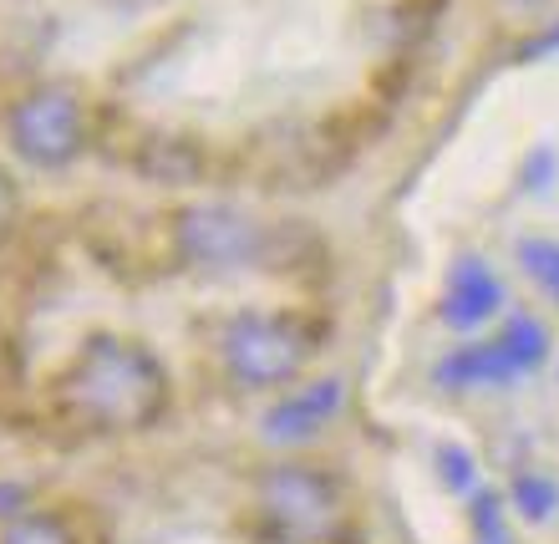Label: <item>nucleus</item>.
<instances>
[{
    "label": "nucleus",
    "mask_w": 559,
    "mask_h": 544,
    "mask_svg": "<svg viewBox=\"0 0 559 544\" xmlns=\"http://www.w3.org/2000/svg\"><path fill=\"white\" fill-rule=\"evenodd\" d=\"M51 402L87 438H133L163 423L174 402V377L153 346L118 331H97L57 371Z\"/></svg>",
    "instance_id": "1"
},
{
    "label": "nucleus",
    "mask_w": 559,
    "mask_h": 544,
    "mask_svg": "<svg viewBox=\"0 0 559 544\" xmlns=\"http://www.w3.org/2000/svg\"><path fill=\"white\" fill-rule=\"evenodd\" d=\"M331 326L316 310H235L219 326V367L245 392H285L306 377Z\"/></svg>",
    "instance_id": "2"
},
{
    "label": "nucleus",
    "mask_w": 559,
    "mask_h": 544,
    "mask_svg": "<svg viewBox=\"0 0 559 544\" xmlns=\"http://www.w3.org/2000/svg\"><path fill=\"white\" fill-rule=\"evenodd\" d=\"M346 515V484L331 469L285 458L254 478V524L275 544H336Z\"/></svg>",
    "instance_id": "3"
},
{
    "label": "nucleus",
    "mask_w": 559,
    "mask_h": 544,
    "mask_svg": "<svg viewBox=\"0 0 559 544\" xmlns=\"http://www.w3.org/2000/svg\"><path fill=\"white\" fill-rule=\"evenodd\" d=\"M270 239H275V229L265 220H254L239 204H219V199L178 204L168 220V245H174L178 265L219 280L239 275V270H265Z\"/></svg>",
    "instance_id": "4"
},
{
    "label": "nucleus",
    "mask_w": 559,
    "mask_h": 544,
    "mask_svg": "<svg viewBox=\"0 0 559 544\" xmlns=\"http://www.w3.org/2000/svg\"><path fill=\"white\" fill-rule=\"evenodd\" d=\"M92 138V113L82 103V92L61 87V82H36L5 107V143L21 163L41 168V174H61L87 153Z\"/></svg>",
    "instance_id": "5"
},
{
    "label": "nucleus",
    "mask_w": 559,
    "mask_h": 544,
    "mask_svg": "<svg viewBox=\"0 0 559 544\" xmlns=\"http://www.w3.org/2000/svg\"><path fill=\"white\" fill-rule=\"evenodd\" d=\"M341 407H346V382H336V377H321V382H306V387L295 382L275 398V407L265 412L260 427L280 448H306V442H316L325 427L336 423Z\"/></svg>",
    "instance_id": "6"
},
{
    "label": "nucleus",
    "mask_w": 559,
    "mask_h": 544,
    "mask_svg": "<svg viewBox=\"0 0 559 544\" xmlns=\"http://www.w3.org/2000/svg\"><path fill=\"white\" fill-rule=\"evenodd\" d=\"M499 306H503V285H499V275H493V265L478 260V255H463V260L448 270V285H442V321L457 326V331H473V326H484Z\"/></svg>",
    "instance_id": "7"
},
{
    "label": "nucleus",
    "mask_w": 559,
    "mask_h": 544,
    "mask_svg": "<svg viewBox=\"0 0 559 544\" xmlns=\"http://www.w3.org/2000/svg\"><path fill=\"white\" fill-rule=\"evenodd\" d=\"M503 377H514V371L499 356V346H468V352H453L438 367L442 387H484V382H503Z\"/></svg>",
    "instance_id": "8"
},
{
    "label": "nucleus",
    "mask_w": 559,
    "mask_h": 544,
    "mask_svg": "<svg viewBox=\"0 0 559 544\" xmlns=\"http://www.w3.org/2000/svg\"><path fill=\"white\" fill-rule=\"evenodd\" d=\"M0 544H82L76 530L51 509H21V515L5 519Z\"/></svg>",
    "instance_id": "9"
},
{
    "label": "nucleus",
    "mask_w": 559,
    "mask_h": 544,
    "mask_svg": "<svg viewBox=\"0 0 559 544\" xmlns=\"http://www.w3.org/2000/svg\"><path fill=\"white\" fill-rule=\"evenodd\" d=\"M499 346V356L509 362V371H524L539 362V352H545V331L530 321H514V326H503V336L493 341Z\"/></svg>",
    "instance_id": "10"
},
{
    "label": "nucleus",
    "mask_w": 559,
    "mask_h": 544,
    "mask_svg": "<svg viewBox=\"0 0 559 544\" xmlns=\"http://www.w3.org/2000/svg\"><path fill=\"white\" fill-rule=\"evenodd\" d=\"M514 499H519V509H524L534 524H545V519L555 515V488H549V478H539V473H524V478H519Z\"/></svg>",
    "instance_id": "11"
},
{
    "label": "nucleus",
    "mask_w": 559,
    "mask_h": 544,
    "mask_svg": "<svg viewBox=\"0 0 559 544\" xmlns=\"http://www.w3.org/2000/svg\"><path fill=\"white\" fill-rule=\"evenodd\" d=\"M519 260L530 265V275H539L545 285L559 291V250L555 245H545V239H524V245H519Z\"/></svg>",
    "instance_id": "12"
},
{
    "label": "nucleus",
    "mask_w": 559,
    "mask_h": 544,
    "mask_svg": "<svg viewBox=\"0 0 559 544\" xmlns=\"http://www.w3.org/2000/svg\"><path fill=\"white\" fill-rule=\"evenodd\" d=\"M473 530H478V544H509V530H503V515L493 494H484V499L473 504Z\"/></svg>",
    "instance_id": "13"
},
{
    "label": "nucleus",
    "mask_w": 559,
    "mask_h": 544,
    "mask_svg": "<svg viewBox=\"0 0 559 544\" xmlns=\"http://www.w3.org/2000/svg\"><path fill=\"white\" fill-rule=\"evenodd\" d=\"M438 463H442V478H448L453 488H468V484H473V458L463 453L457 442H448V448H442Z\"/></svg>",
    "instance_id": "14"
},
{
    "label": "nucleus",
    "mask_w": 559,
    "mask_h": 544,
    "mask_svg": "<svg viewBox=\"0 0 559 544\" xmlns=\"http://www.w3.org/2000/svg\"><path fill=\"white\" fill-rule=\"evenodd\" d=\"M15 214H21V193H15V184H11V178L0 174V239L11 235Z\"/></svg>",
    "instance_id": "15"
}]
</instances>
